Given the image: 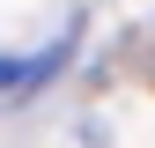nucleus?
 Returning a JSON list of instances; mask_svg holds the SVG:
<instances>
[{
    "label": "nucleus",
    "mask_w": 155,
    "mask_h": 148,
    "mask_svg": "<svg viewBox=\"0 0 155 148\" xmlns=\"http://www.w3.org/2000/svg\"><path fill=\"white\" fill-rule=\"evenodd\" d=\"M59 67H67V45H52V52H15V59H0V96L45 89V82H52Z\"/></svg>",
    "instance_id": "1"
}]
</instances>
